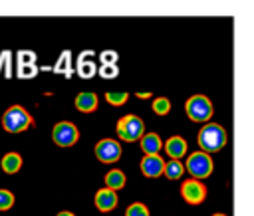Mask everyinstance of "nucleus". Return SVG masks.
<instances>
[{
    "label": "nucleus",
    "mask_w": 254,
    "mask_h": 216,
    "mask_svg": "<svg viewBox=\"0 0 254 216\" xmlns=\"http://www.w3.org/2000/svg\"><path fill=\"white\" fill-rule=\"evenodd\" d=\"M196 141L202 153H218L226 145V129L218 123H204L196 135Z\"/></svg>",
    "instance_id": "f257e3e1"
},
{
    "label": "nucleus",
    "mask_w": 254,
    "mask_h": 216,
    "mask_svg": "<svg viewBox=\"0 0 254 216\" xmlns=\"http://www.w3.org/2000/svg\"><path fill=\"white\" fill-rule=\"evenodd\" d=\"M185 113L194 123H208V119L214 113V107H212V101L206 95L196 93V95H190L185 101Z\"/></svg>",
    "instance_id": "f03ea898"
},
{
    "label": "nucleus",
    "mask_w": 254,
    "mask_h": 216,
    "mask_svg": "<svg viewBox=\"0 0 254 216\" xmlns=\"http://www.w3.org/2000/svg\"><path fill=\"white\" fill-rule=\"evenodd\" d=\"M30 125H34V119L22 105H10L2 115V127L8 133H22Z\"/></svg>",
    "instance_id": "7ed1b4c3"
},
{
    "label": "nucleus",
    "mask_w": 254,
    "mask_h": 216,
    "mask_svg": "<svg viewBox=\"0 0 254 216\" xmlns=\"http://www.w3.org/2000/svg\"><path fill=\"white\" fill-rule=\"evenodd\" d=\"M115 131H117V137L121 141H127V143H133V141H139L143 137V131H145V123L139 115H123L117 125H115Z\"/></svg>",
    "instance_id": "20e7f679"
},
{
    "label": "nucleus",
    "mask_w": 254,
    "mask_h": 216,
    "mask_svg": "<svg viewBox=\"0 0 254 216\" xmlns=\"http://www.w3.org/2000/svg\"><path fill=\"white\" fill-rule=\"evenodd\" d=\"M212 168H214V162H212L210 155H206V153H202V151L190 153L189 159H187V164H185V170H189V174H190L194 180H200V178L210 176Z\"/></svg>",
    "instance_id": "39448f33"
},
{
    "label": "nucleus",
    "mask_w": 254,
    "mask_h": 216,
    "mask_svg": "<svg viewBox=\"0 0 254 216\" xmlns=\"http://www.w3.org/2000/svg\"><path fill=\"white\" fill-rule=\"evenodd\" d=\"M52 139H54V143L58 147H64L65 149V147H71V145L77 143L79 131H77V127L71 121H60L52 129Z\"/></svg>",
    "instance_id": "423d86ee"
},
{
    "label": "nucleus",
    "mask_w": 254,
    "mask_h": 216,
    "mask_svg": "<svg viewBox=\"0 0 254 216\" xmlns=\"http://www.w3.org/2000/svg\"><path fill=\"white\" fill-rule=\"evenodd\" d=\"M93 153H95V157H97L99 162L109 164V162L119 161V157H121V145L115 139H101L93 147Z\"/></svg>",
    "instance_id": "0eeeda50"
},
{
    "label": "nucleus",
    "mask_w": 254,
    "mask_h": 216,
    "mask_svg": "<svg viewBox=\"0 0 254 216\" xmlns=\"http://www.w3.org/2000/svg\"><path fill=\"white\" fill-rule=\"evenodd\" d=\"M181 196L187 204H200L206 198V186L200 180L189 178L181 184Z\"/></svg>",
    "instance_id": "6e6552de"
},
{
    "label": "nucleus",
    "mask_w": 254,
    "mask_h": 216,
    "mask_svg": "<svg viewBox=\"0 0 254 216\" xmlns=\"http://www.w3.org/2000/svg\"><path fill=\"white\" fill-rule=\"evenodd\" d=\"M163 166H165V161L161 159V155H143V159H141V172L149 178L161 176Z\"/></svg>",
    "instance_id": "1a4fd4ad"
},
{
    "label": "nucleus",
    "mask_w": 254,
    "mask_h": 216,
    "mask_svg": "<svg viewBox=\"0 0 254 216\" xmlns=\"http://www.w3.org/2000/svg\"><path fill=\"white\" fill-rule=\"evenodd\" d=\"M93 202H95V208H97L99 212H111V210L117 206L119 196H117V192H113V190H109V188H99V190L95 192Z\"/></svg>",
    "instance_id": "9d476101"
},
{
    "label": "nucleus",
    "mask_w": 254,
    "mask_h": 216,
    "mask_svg": "<svg viewBox=\"0 0 254 216\" xmlns=\"http://www.w3.org/2000/svg\"><path fill=\"white\" fill-rule=\"evenodd\" d=\"M165 151L167 155L171 157V161H181V157L187 155V141L181 137V135H173L165 141Z\"/></svg>",
    "instance_id": "9b49d317"
},
{
    "label": "nucleus",
    "mask_w": 254,
    "mask_h": 216,
    "mask_svg": "<svg viewBox=\"0 0 254 216\" xmlns=\"http://www.w3.org/2000/svg\"><path fill=\"white\" fill-rule=\"evenodd\" d=\"M75 109L81 111V113H91L97 109V95L93 91H81L75 95V101H73Z\"/></svg>",
    "instance_id": "f8f14e48"
},
{
    "label": "nucleus",
    "mask_w": 254,
    "mask_h": 216,
    "mask_svg": "<svg viewBox=\"0 0 254 216\" xmlns=\"http://www.w3.org/2000/svg\"><path fill=\"white\" fill-rule=\"evenodd\" d=\"M139 141H141V151L145 155H159V151L163 147V141L157 133H143V137Z\"/></svg>",
    "instance_id": "ddd939ff"
},
{
    "label": "nucleus",
    "mask_w": 254,
    "mask_h": 216,
    "mask_svg": "<svg viewBox=\"0 0 254 216\" xmlns=\"http://www.w3.org/2000/svg\"><path fill=\"white\" fill-rule=\"evenodd\" d=\"M0 164H2V170L6 174H16L22 168V155L16 153V151H10V153H6L2 157V162Z\"/></svg>",
    "instance_id": "4468645a"
},
{
    "label": "nucleus",
    "mask_w": 254,
    "mask_h": 216,
    "mask_svg": "<svg viewBox=\"0 0 254 216\" xmlns=\"http://www.w3.org/2000/svg\"><path fill=\"white\" fill-rule=\"evenodd\" d=\"M123 186H125V174H123V170L111 168V170L105 174V188L117 192V190L123 188Z\"/></svg>",
    "instance_id": "2eb2a0df"
},
{
    "label": "nucleus",
    "mask_w": 254,
    "mask_h": 216,
    "mask_svg": "<svg viewBox=\"0 0 254 216\" xmlns=\"http://www.w3.org/2000/svg\"><path fill=\"white\" fill-rule=\"evenodd\" d=\"M163 174H165L169 180H177V178H181V176L185 174V164H183L181 161H169V162H165V166H163Z\"/></svg>",
    "instance_id": "dca6fc26"
},
{
    "label": "nucleus",
    "mask_w": 254,
    "mask_h": 216,
    "mask_svg": "<svg viewBox=\"0 0 254 216\" xmlns=\"http://www.w3.org/2000/svg\"><path fill=\"white\" fill-rule=\"evenodd\" d=\"M105 99H107L109 105L119 107V105H123V103L129 99V93H127V91H107V93H105Z\"/></svg>",
    "instance_id": "f3484780"
},
{
    "label": "nucleus",
    "mask_w": 254,
    "mask_h": 216,
    "mask_svg": "<svg viewBox=\"0 0 254 216\" xmlns=\"http://www.w3.org/2000/svg\"><path fill=\"white\" fill-rule=\"evenodd\" d=\"M151 109L157 113V115H167L171 111V101L167 97H155L153 103H151Z\"/></svg>",
    "instance_id": "a211bd4d"
},
{
    "label": "nucleus",
    "mask_w": 254,
    "mask_h": 216,
    "mask_svg": "<svg viewBox=\"0 0 254 216\" xmlns=\"http://www.w3.org/2000/svg\"><path fill=\"white\" fill-rule=\"evenodd\" d=\"M125 216H149V208L143 202H133V204L127 206Z\"/></svg>",
    "instance_id": "6ab92c4d"
},
{
    "label": "nucleus",
    "mask_w": 254,
    "mask_h": 216,
    "mask_svg": "<svg viewBox=\"0 0 254 216\" xmlns=\"http://www.w3.org/2000/svg\"><path fill=\"white\" fill-rule=\"evenodd\" d=\"M14 206V194L8 188H0V210H10Z\"/></svg>",
    "instance_id": "aec40b11"
},
{
    "label": "nucleus",
    "mask_w": 254,
    "mask_h": 216,
    "mask_svg": "<svg viewBox=\"0 0 254 216\" xmlns=\"http://www.w3.org/2000/svg\"><path fill=\"white\" fill-rule=\"evenodd\" d=\"M56 216H75V214H71V212H67V210H64V212H58Z\"/></svg>",
    "instance_id": "412c9836"
},
{
    "label": "nucleus",
    "mask_w": 254,
    "mask_h": 216,
    "mask_svg": "<svg viewBox=\"0 0 254 216\" xmlns=\"http://www.w3.org/2000/svg\"><path fill=\"white\" fill-rule=\"evenodd\" d=\"M151 95H153V93H149V91H145V93L139 91V93H137V97H151Z\"/></svg>",
    "instance_id": "4be33fe9"
},
{
    "label": "nucleus",
    "mask_w": 254,
    "mask_h": 216,
    "mask_svg": "<svg viewBox=\"0 0 254 216\" xmlns=\"http://www.w3.org/2000/svg\"><path fill=\"white\" fill-rule=\"evenodd\" d=\"M212 216H226V214H222V212H218V214H212Z\"/></svg>",
    "instance_id": "5701e85b"
}]
</instances>
